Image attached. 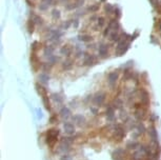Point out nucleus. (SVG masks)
Wrapping results in <instances>:
<instances>
[{"mask_svg": "<svg viewBox=\"0 0 161 160\" xmlns=\"http://www.w3.org/2000/svg\"><path fill=\"white\" fill-rule=\"evenodd\" d=\"M72 25H73V27H74L75 29H77V27H78V25H79V20H78V19H75V20H73Z\"/></svg>", "mask_w": 161, "mask_h": 160, "instance_id": "nucleus-36", "label": "nucleus"}, {"mask_svg": "<svg viewBox=\"0 0 161 160\" xmlns=\"http://www.w3.org/2000/svg\"><path fill=\"white\" fill-rule=\"evenodd\" d=\"M99 9H100V4H99V3H96V4L90 5V6L87 7V12L96 13L97 11H99Z\"/></svg>", "mask_w": 161, "mask_h": 160, "instance_id": "nucleus-22", "label": "nucleus"}, {"mask_svg": "<svg viewBox=\"0 0 161 160\" xmlns=\"http://www.w3.org/2000/svg\"><path fill=\"white\" fill-rule=\"evenodd\" d=\"M104 25H105V19H104V17H98V19H97V25H98L99 29H102V27H104Z\"/></svg>", "mask_w": 161, "mask_h": 160, "instance_id": "nucleus-29", "label": "nucleus"}, {"mask_svg": "<svg viewBox=\"0 0 161 160\" xmlns=\"http://www.w3.org/2000/svg\"><path fill=\"white\" fill-rule=\"evenodd\" d=\"M63 128H64V131L67 135H72V134L75 133V126L74 124L71 123V122H64Z\"/></svg>", "mask_w": 161, "mask_h": 160, "instance_id": "nucleus-13", "label": "nucleus"}, {"mask_svg": "<svg viewBox=\"0 0 161 160\" xmlns=\"http://www.w3.org/2000/svg\"><path fill=\"white\" fill-rule=\"evenodd\" d=\"M101 1H102V2H104V1H105V0H101Z\"/></svg>", "mask_w": 161, "mask_h": 160, "instance_id": "nucleus-38", "label": "nucleus"}, {"mask_svg": "<svg viewBox=\"0 0 161 160\" xmlns=\"http://www.w3.org/2000/svg\"><path fill=\"white\" fill-rule=\"evenodd\" d=\"M135 117L138 120H143L147 117V110L141 103H136L135 105Z\"/></svg>", "mask_w": 161, "mask_h": 160, "instance_id": "nucleus-3", "label": "nucleus"}, {"mask_svg": "<svg viewBox=\"0 0 161 160\" xmlns=\"http://www.w3.org/2000/svg\"><path fill=\"white\" fill-rule=\"evenodd\" d=\"M98 54L101 59H105L108 57V46L105 43H100L98 48Z\"/></svg>", "mask_w": 161, "mask_h": 160, "instance_id": "nucleus-8", "label": "nucleus"}, {"mask_svg": "<svg viewBox=\"0 0 161 160\" xmlns=\"http://www.w3.org/2000/svg\"><path fill=\"white\" fill-rule=\"evenodd\" d=\"M124 136H125L124 129H123L120 124H118V125L115 128V133H114V135H113L114 141H116V142H120V141H122V139L124 138Z\"/></svg>", "mask_w": 161, "mask_h": 160, "instance_id": "nucleus-4", "label": "nucleus"}, {"mask_svg": "<svg viewBox=\"0 0 161 160\" xmlns=\"http://www.w3.org/2000/svg\"><path fill=\"white\" fill-rule=\"evenodd\" d=\"M36 89H37L38 94L40 95L41 98H42V102H43V105H44V107H45V110L48 112H51L52 107H51V102H50V99H48V95L45 90V87H44L42 84H40V83H37Z\"/></svg>", "mask_w": 161, "mask_h": 160, "instance_id": "nucleus-2", "label": "nucleus"}, {"mask_svg": "<svg viewBox=\"0 0 161 160\" xmlns=\"http://www.w3.org/2000/svg\"><path fill=\"white\" fill-rule=\"evenodd\" d=\"M61 160H72V158H71L69 155H64L62 158H61Z\"/></svg>", "mask_w": 161, "mask_h": 160, "instance_id": "nucleus-37", "label": "nucleus"}, {"mask_svg": "<svg viewBox=\"0 0 161 160\" xmlns=\"http://www.w3.org/2000/svg\"><path fill=\"white\" fill-rule=\"evenodd\" d=\"M140 103L144 107H147L149 105V94L144 89H141L140 91Z\"/></svg>", "mask_w": 161, "mask_h": 160, "instance_id": "nucleus-5", "label": "nucleus"}, {"mask_svg": "<svg viewBox=\"0 0 161 160\" xmlns=\"http://www.w3.org/2000/svg\"><path fill=\"white\" fill-rule=\"evenodd\" d=\"M106 117H108V120H113L114 117H115V107H108L106 110Z\"/></svg>", "mask_w": 161, "mask_h": 160, "instance_id": "nucleus-17", "label": "nucleus"}, {"mask_svg": "<svg viewBox=\"0 0 161 160\" xmlns=\"http://www.w3.org/2000/svg\"><path fill=\"white\" fill-rule=\"evenodd\" d=\"M108 37H110L108 39H110V41L111 42H119L121 39V35L119 34V32L118 31H113Z\"/></svg>", "mask_w": 161, "mask_h": 160, "instance_id": "nucleus-14", "label": "nucleus"}, {"mask_svg": "<svg viewBox=\"0 0 161 160\" xmlns=\"http://www.w3.org/2000/svg\"><path fill=\"white\" fill-rule=\"evenodd\" d=\"M48 4H46L45 2H41L40 4H39V10L42 11V12L48 11Z\"/></svg>", "mask_w": 161, "mask_h": 160, "instance_id": "nucleus-31", "label": "nucleus"}, {"mask_svg": "<svg viewBox=\"0 0 161 160\" xmlns=\"http://www.w3.org/2000/svg\"><path fill=\"white\" fill-rule=\"evenodd\" d=\"M92 39H93V37L91 36V35H87V34H80L79 36H78V40L79 41H82V42H89L91 41Z\"/></svg>", "mask_w": 161, "mask_h": 160, "instance_id": "nucleus-18", "label": "nucleus"}, {"mask_svg": "<svg viewBox=\"0 0 161 160\" xmlns=\"http://www.w3.org/2000/svg\"><path fill=\"white\" fill-rule=\"evenodd\" d=\"M113 160H125L124 158V151L121 148H117L113 153Z\"/></svg>", "mask_w": 161, "mask_h": 160, "instance_id": "nucleus-11", "label": "nucleus"}, {"mask_svg": "<svg viewBox=\"0 0 161 160\" xmlns=\"http://www.w3.org/2000/svg\"><path fill=\"white\" fill-rule=\"evenodd\" d=\"M53 98H54V100H55L56 102H59V103H61L62 102V98L59 96V95H57V94H54L53 95Z\"/></svg>", "mask_w": 161, "mask_h": 160, "instance_id": "nucleus-33", "label": "nucleus"}, {"mask_svg": "<svg viewBox=\"0 0 161 160\" xmlns=\"http://www.w3.org/2000/svg\"><path fill=\"white\" fill-rule=\"evenodd\" d=\"M53 52H54V46L53 45H48L45 49H44V54H45L46 56H48V57L52 56Z\"/></svg>", "mask_w": 161, "mask_h": 160, "instance_id": "nucleus-27", "label": "nucleus"}, {"mask_svg": "<svg viewBox=\"0 0 161 160\" xmlns=\"http://www.w3.org/2000/svg\"><path fill=\"white\" fill-rule=\"evenodd\" d=\"M60 115L63 117V118H67V117H70V115H71L70 110L67 109V107H62V110L60 111Z\"/></svg>", "mask_w": 161, "mask_h": 160, "instance_id": "nucleus-26", "label": "nucleus"}, {"mask_svg": "<svg viewBox=\"0 0 161 160\" xmlns=\"http://www.w3.org/2000/svg\"><path fill=\"white\" fill-rule=\"evenodd\" d=\"M72 66H73V61L71 60V59H67V60H65L64 62L62 63V68H64V70H70Z\"/></svg>", "mask_w": 161, "mask_h": 160, "instance_id": "nucleus-25", "label": "nucleus"}, {"mask_svg": "<svg viewBox=\"0 0 161 160\" xmlns=\"http://www.w3.org/2000/svg\"><path fill=\"white\" fill-rule=\"evenodd\" d=\"M31 19L33 20V21L35 22V25H43V18L40 17L39 15L34 14V12H32V14H31Z\"/></svg>", "mask_w": 161, "mask_h": 160, "instance_id": "nucleus-16", "label": "nucleus"}, {"mask_svg": "<svg viewBox=\"0 0 161 160\" xmlns=\"http://www.w3.org/2000/svg\"><path fill=\"white\" fill-rule=\"evenodd\" d=\"M105 97H106L105 93L99 92L94 96V98H93V102H94L97 107H100V105H103V102L105 101Z\"/></svg>", "mask_w": 161, "mask_h": 160, "instance_id": "nucleus-7", "label": "nucleus"}, {"mask_svg": "<svg viewBox=\"0 0 161 160\" xmlns=\"http://www.w3.org/2000/svg\"><path fill=\"white\" fill-rule=\"evenodd\" d=\"M31 66L35 72H38V70L41 66V62L36 53H31Z\"/></svg>", "mask_w": 161, "mask_h": 160, "instance_id": "nucleus-6", "label": "nucleus"}, {"mask_svg": "<svg viewBox=\"0 0 161 160\" xmlns=\"http://www.w3.org/2000/svg\"><path fill=\"white\" fill-rule=\"evenodd\" d=\"M113 14H114V17H115L117 20H118V19H120L121 16H122V14H121V10H120V9H119L118 6H116V7H115V10H114V13H113Z\"/></svg>", "mask_w": 161, "mask_h": 160, "instance_id": "nucleus-28", "label": "nucleus"}, {"mask_svg": "<svg viewBox=\"0 0 161 160\" xmlns=\"http://www.w3.org/2000/svg\"><path fill=\"white\" fill-rule=\"evenodd\" d=\"M35 22L33 21L32 19H30L27 21V32H29V34H33L34 33V30H35Z\"/></svg>", "mask_w": 161, "mask_h": 160, "instance_id": "nucleus-20", "label": "nucleus"}, {"mask_svg": "<svg viewBox=\"0 0 161 160\" xmlns=\"http://www.w3.org/2000/svg\"><path fill=\"white\" fill-rule=\"evenodd\" d=\"M72 51H73L72 46L69 45V44H65V45H63L60 49V54L66 56V57H70V55L72 54Z\"/></svg>", "mask_w": 161, "mask_h": 160, "instance_id": "nucleus-15", "label": "nucleus"}, {"mask_svg": "<svg viewBox=\"0 0 161 160\" xmlns=\"http://www.w3.org/2000/svg\"><path fill=\"white\" fill-rule=\"evenodd\" d=\"M57 120H58L57 115H53V116H51V118H50V123H56Z\"/></svg>", "mask_w": 161, "mask_h": 160, "instance_id": "nucleus-34", "label": "nucleus"}, {"mask_svg": "<svg viewBox=\"0 0 161 160\" xmlns=\"http://www.w3.org/2000/svg\"><path fill=\"white\" fill-rule=\"evenodd\" d=\"M118 77H119V75H118L117 72H112V73L108 74V84L111 85V86H115L116 83H117V80H118Z\"/></svg>", "mask_w": 161, "mask_h": 160, "instance_id": "nucleus-10", "label": "nucleus"}, {"mask_svg": "<svg viewBox=\"0 0 161 160\" xmlns=\"http://www.w3.org/2000/svg\"><path fill=\"white\" fill-rule=\"evenodd\" d=\"M112 32H113V31H112V27H108H108H105V30L103 31V36H104V37L110 36Z\"/></svg>", "mask_w": 161, "mask_h": 160, "instance_id": "nucleus-32", "label": "nucleus"}, {"mask_svg": "<svg viewBox=\"0 0 161 160\" xmlns=\"http://www.w3.org/2000/svg\"><path fill=\"white\" fill-rule=\"evenodd\" d=\"M97 62H98V61H97L96 56L92 55V54H87V55L84 56V59H83L84 66H94V64H96Z\"/></svg>", "mask_w": 161, "mask_h": 160, "instance_id": "nucleus-9", "label": "nucleus"}, {"mask_svg": "<svg viewBox=\"0 0 161 160\" xmlns=\"http://www.w3.org/2000/svg\"><path fill=\"white\" fill-rule=\"evenodd\" d=\"M58 136H59V130L57 129H50L48 130L45 134V141L46 144L51 148H53L58 141Z\"/></svg>", "mask_w": 161, "mask_h": 160, "instance_id": "nucleus-1", "label": "nucleus"}, {"mask_svg": "<svg viewBox=\"0 0 161 160\" xmlns=\"http://www.w3.org/2000/svg\"><path fill=\"white\" fill-rule=\"evenodd\" d=\"M39 80H40V83H42V84H46V83H48L50 76H48L46 73H42V74L39 75Z\"/></svg>", "mask_w": 161, "mask_h": 160, "instance_id": "nucleus-19", "label": "nucleus"}, {"mask_svg": "<svg viewBox=\"0 0 161 160\" xmlns=\"http://www.w3.org/2000/svg\"><path fill=\"white\" fill-rule=\"evenodd\" d=\"M136 146H138V143L137 142H130L128 144V148H136Z\"/></svg>", "mask_w": 161, "mask_h": 160, "instance_id": "nucleus-35", "label": "nucleus"}, {"mask_svg": "<svg viewBox=\"0 0 161 160\" xmlns=\"http://www.w3.org/2000/svg\"><path fill=\"white\" fill-rule=\"evenodd\" d=\"M52 17H53V19H55V20L60 19V17H61L60 11L57 10V9H54V10L52 11Z\"/></svg>", "mask_w": 161, "mask_h": 160, "instance_id": "nucleus-23", "label": "nucleus"}, {"mask_svg": "<svg viewBox=\"0 0 161 160\" xmlns=\"http://www.w3.org/2000/svg\"><path fill=\"white\" fill-rule=\"evenodd\" d=\"M40 49V44H39L38 41H34L31 45V51L32 53H37V51Z\"/></svg>", "mask_w": 161, "mask_h": 160, "instance_id": "nucleus-24", "label": "nucleus"}, {"mask_svg": "<svg viewBox=\"0 0 161 160\" xmlns=\"http://www.w3.org/2000/svg\"><path fill=\"white\" fill-rule=\"evenodd\" d=\"M114 10H115V7H114L111 3H106V4H104V12H105V14H108V15L113 14Z\"/></svg>", "mask_w": 161, "mask_h": 160, "instance_id": "nucleus-21", "label": "nucleus"}, {"mask_svg": "<svg viewBox=\"0 0 161 160\" xmlns=\"http://www.w3.org/2000/svg\"><path fill=\"white\" fill-rule=\"evenodd\" d=\"M71 25H72V21H71V20H67V21L63 22L62 25H61V29H62V30H67L69 27H71Z\"/></svg>", "mask_w": 161, "mask_h": 160, "instance_id": "nucleus-30", "label": "nucleus"}, {"mask_svg": "<svg viewBox=\"0 0 161 160\" xmlns=\"http://www.w3.org/2000/svg\"><path fill=\"white\" fill-rule=\"evenodd\" d=\"M149 137H151L152 141L154 143H157V141H158V134H157V131H156V129H155L154 125L149 126Z\"/></svg>", "mask_w": 161, "mask_h": 160, "instance_id": "nucleus-12", "label": "nucleus"}]
</instances>
